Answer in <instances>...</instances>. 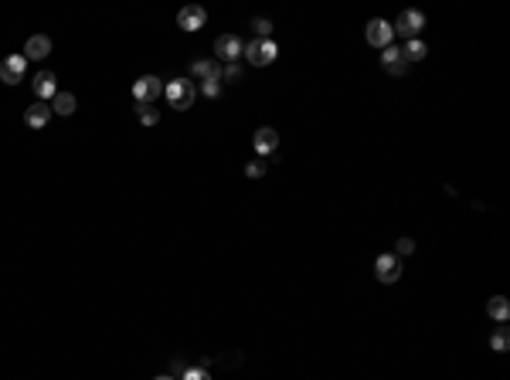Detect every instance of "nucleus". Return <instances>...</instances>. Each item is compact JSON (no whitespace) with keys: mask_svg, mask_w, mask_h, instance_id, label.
Returning a JSON list of instances; mask_svg holds the SVG:
<instances>
[{"mask_svg":"<svg viewBox=\"0 0 510 380\" xmlns=\"http://www.w3.org/2000/svg\"><path fill=\"white\" fill-rule=\"evenodd\" d=\"M194 96H198V89H194L191 78H173V82L164 85V99H167L170 109H177V112L194 106Z\"/></svg>","mask_w":510,"mask_h":380,"instance_id":"nucleus-1","label":"nucleus"},{"mask_svg":"<svg viewBox=\"0 0 510 380\" xmlns=\"http://www.w3.org/2000/svg\"><path fill=\"white\" fill-rule=\"evenodd\" d=\"M276 54H279V48H276L273 38H255V41L245 45V54H242V58H245L248 65H255V68H266V65L276 61Z\"/></svg>","mask_w":510,"mask_h":380,"instance_id":"nucleus-2","label":"nucleus"},{"mask_svg":"<svg viewBox=\"0 0 510 380\" xmlns=\"http://www.w3.org/2000/svg\"><path fill=\"white\" fill-rule=\"evenodd\" d=\"M160 96H164V82H160L157 75H140V78L133 82V99H136L140 106H153Z\"/></svg>","mask_w":510,"mask_h":380,"instance_id":"nucleus-3","label":"nucleus"},{"mask_svg":"<svg viewBox=\"0 0 510 380\" xmlns=\"http://www.w3.org/2000/svg\"><path fill=\"white\" fill-rule=\"evenodd\" d=\"M425 27V14L422 10H415V7H408V10H401L398 14V21L392 24V31L401 34L405 41H412V38H418V31Z\"/></svg>","mask_w":510,"mask_h":380,"instance_id":"nucleus-4","label":"nucleus"},{"mask_svg":"<svg viewBox=\"0 0 510 380\" xmlns=\"http://www.w3.org/2000/svg\"><path fill=\"white\" fill-rule=\"evenodd\" d=\"M204 24H208V10H204L201 3H187V7H180V14H177V27H180V31L194 34V31H201Z\"/></svg>","mask_w":510,"mask_h":380,"instance_id":"nucleus-5","label":"nucleus"},{"mask_svg":"<svg viewBox=\"0 0 510 380\" xmlns=\"http://www.w3.org/2000/svg\"><path fill=\"white\" fill-rule=\"evenodd\" d=\"M24 71H28V58L24 54H10V58L0 61V82L3 85H21Z\"/></svg>","mask_w":510,"mask_h":380,"instance_id":"nucleus-6","label":"nucleus"},{"mask_svg":"<svg viewBox=\"0 0 510 380\" xmlns=\"http://www.w3.org/2000/svg\"><path fill=\"white\" fill-rule=\"evenodd\" d=\"M215 54H218V61L235 65V61L245 54V41H242L238 34H222V38L215 41Z\"/></svg>","mask_w":510,"mask_h":380,"instance_id":"nucleus-7","label":"nucleus"},{"mask_svg":"<svg viewBox=\"0 0 510 380\" xmlns=\"http://www.w3.org/2000/svg\"><path fill=\"white\" fill-rule=\"evenodd\" d=\"M364 38H368V45H374V48H388L392 38H395V31H392V24H388L385 17H374V21L368 24Z\"/></svg>","mask_w":510,"mask_h":380,"instance_id":"nucleus-8","label":"nucleus"},{"mask_svg":"<svg viewBox=\"0 0 510 380\" xmlns=\"http://www.w3.org/2000/svg\"><path fill=\"white\" fill-rule=\"evenodd\" d=\"M374 275H378V282H385V285H392L401 278V258L395 255H378L374 258Z\"/></svg>","mask_w":510,"mask_h":380,"instance_id":"nucleus-9","label":"nucleus"},{"mask_svg":"<svg viewBox=\"0 0 510 380\" xmlns=\"http://www.w3.org/2000/svg\"><path fill=\"white\" fill-rule=\"evenodd\" d=\"M252 146H255V153H259V157H273V153H276V146H279V133H276L273 126H262V129H255Z\"/></svg>","mask_w":510,"mask_h":380,"instance_id":"nucleus-10","label":"nucleus"},{"mask_svg":"<svg viewBox=\"0 0 510 380\" xmlns=\"http://www.w3.org/2000/svg\"><path fill=\"white\" fill-rule=\"evenodd\" d=\"M381 68H385L388 75H395V78H401V75L408 71V61L401 58V48H395V45L381 48Z\"/></svg>","mask_w":510,"mask_h":380,"instance_id":"nucleus-11","label":"nucleus"},{"mask_svg":"<svg viewBox=\"0 0 510 380\" xmlns=\"http://www.w3.org/2000/svg\"><path fill=\"white\" fill-rule=\"evenodd\" d=\"M31 89H34L38 102H45V99H55V96H58L55 71H38V75H34V82H31Z\"/></svg>","mask_w":510,"mask_h":380,"instance_id":"nucleus-12","label":"nucleus"},{"mask_svg":"<svg viewBox=\"0 0 510 380\" xmlns=\"http://www.w3.org/2000/svg\"><path fill=\"white\" fill-rule=\"evenodd\" d=\"M48 54H52V38L48 34H31L28 38V45H24V58L28 61H41Z\"/></svg>","mask_w":510,"mask_h":380,"instance_id":"nucleus-13","label":"nucleus"},{"mask_svg":"<svg viewBox=\"0 0 510 380\" xmlns=\"http://www.w3.org/2000/svg\"><path fill=\"white\" fill-rule=\"evenodd\" d=\"M48 119H52V106H45V102H31V106L24 109V122H28V129H45Z\"/></svg>","mask_w":510,"mask_h":380,"instance_id":"nucleus-14","label":"nucleus"},{"mask_svg":"<svg viewBox=\"0 0 510 380\" xmlns=\"http://www.w3.org/2000/svg\"><path fill=\"white\" fill-rule=\"evenodd\" d=\"M191 75L208 82V78H222V61L218 58H201V61H191Z\"/></svg>","mask_w":510,"mask_h":380,"instance_id":"nucleus-15","label":"nucleus"},{"mask_svg":"<svg viewBox=\"0 0 510 380\" xmlns=\"http://www.w3.org/2000/svg\"><path fill=\"white\" fill-rule=\"evenodd\" d=\"M425 54H429V45L422 41V38H412V41H405V48H401V58L412 65V61H425Z\"/></svg>","mask_w":510,"mask_h":380,"instance_id":"nucleus-16","label":"nucleus"},{"mask_svg":"<svg viewBox=\"0 0 510 380\" xmlns=\"http://www.w3.org/2000/svg\"><path fill=\"white\" fill-rule=\"evenodd\" d=\"M487 316L497 320V323H507L510 320V302L504 299V295H493V299L487 302Z\"/></svg>","mask_w":510,"mask_h":380,"instance_id":"nucleus-17","label":"nucleus"},{"mask_svg":"<svg viewBox=\"0 0 510 380\" xmlns=\"http://www.w3.org/2000/svg\"><path fill=\"white\" fill-rule=\"evenodd\" d=\"M75 109H78V102H75L72 92H58L55 99H52V112H55V115H72Z\"/></svg>","mask_w":510,"mask_h":380,"instance_id":"nucleus-18","label":"nucleus"},{"mask_svg":"<svg viewBox=\"0 0 510 380\" xmlns=\"http://www.w3.org/2000/svg\"><path fill=\"white\" fill-rule=\"evenodd\" d=\"M490 346H493L497 353H507L510 350V329L507 326H497V329L490 333Z\"/></svg>","mask_w":510,"mask_h":380,"instance_id":"nucleus-19","label":"nucleus"},{"mask_svg":"<svg viewBox=\"0 0 510 380\" xmlns=\"http://www.w3.org/2000/svg\"><path fill=\"white\" fill-rule=\"evenodd\" d=\"M136 115H140L143 126H157V122H160V109H153V106H140Z\"/></svg>","mask_w":510,"mask_h":380,"instance_id":"nucleus-20","label":"nucleus"},{"mask_svg":"<svg viewBox=\"0 0 510 380\" xmlns=\"http://www.w3.org/2000/svg\"><path fill=\"white\" fill-rule=\"evenodd\" d=\"M180 380H211V370H208V367H187V370L180 374Z\"/></svg>","mask_w":510,"mask_h":380,"instance_id":"nucleus-21","label":"nucleus"},{"mask_svg":"<svg viewBox=\"0 0 510 380\" xmlns=\"http://www.w3.org/2000/svg\"><path fill=\"white\" fill-rule=\"evenodd\" d=\"M201 92H204L208 99H218V96H222V78H208V82H201Z\"/></svg>","mask_w":510,"mask_h":380,"instance_id":"nucleus-22","label":"nucleus"},{"mask_svg":"<svg viewBox=\"0 0 510 380\" xmlns=\"http://www.w3.org/2000/svg\"><path fill=\"white\" fill-rule=\"evenodd\" d=\"M262 173H266V160H248V163H245V177L259 180Z\"/></svg>","mask_w":510,"mask_h":380,"instance_id":"nucleus-23","label":"nucleus"},{"mask_svg":"<svg viewBox=\"0 0 510 380\" xmlns=\"http://www.w3.org/2000/svg\"><path fill=\"white\" fill-rule=\"evenodd\" d=\"M415 252V241L412 238H398L395 241V258H405V255H412Z\"/></svg>","mask_w":510,"mask_h":380,"instance_id":"nucleus-24","label":"nucleus"},{"mask_svg":"<svg viewBox=\"0 0 510 380\" xmlns=\"http://www.w3.org/2000/svg\"><path fill=\"white\" fill-rule=\"evenodd\" d=\"M222 82H242V68H238V61L222 68Z\"/></svg>","mask_w":510,"mask_h":380,"instance_id":"nucleus-25","label":"nucleus"},{"mask_svg":"<svg viewBox=\"0 0 510 380\" xmlns=\"http://www.w3.org/2000/svg\"><path fill=\"white\" fill-rule=\"evenodd\" d=\"M255 31H259V38H273V21H266V17H255Z\"/></svg>","mask_w":510,"mask_h":380,"instance_id":"nucleus-26","label":"nucleus"},{"mask_svg":"<svg viewBox=\"0 0 510 380\" xmlns=\"http://www.w3.org/2000/svg\"><path fill=\"white\" fill-rule=\"evenodd\" d=\"M157 380H173V377H167V374H164V377H157Z\"/></svg>","mask_w":510,"mask_h":380,"instance_id":"nucleus-27","label":"nucleus"}]
</instances>
